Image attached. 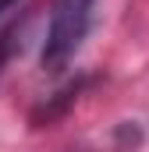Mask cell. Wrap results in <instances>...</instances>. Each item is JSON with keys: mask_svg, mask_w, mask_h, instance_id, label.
<instances>
[{"mask_svg": "<svg viewBox=\"0 0 149 152\" xmlns=\"http://www.w3.org/2000/svg\"><path fill=\"white\" fill-rule=\"evenodd\" d=\"M14 4H18V0H0V14H4L7 7H14Z\"/></svg>", "mask_w": 149, "mask_h": 152, "instance_id": "2", "label": "cell"}, {"mask_svg": "<svg viewBox=\"0 0 149 152\" xmlns=\"http://www.w3.org/2000/svg\"><path fill=\"white\" fill-rule=\"evenodd\" d=\"M96 0H53L50 7V25H46V42H43V67L60 71L68 67L74 53L89 36Z\"/></svg>", "mask_w": 149, "mask_h": 152, "instance_id": "1", "label": "cell"}]
</instances>
